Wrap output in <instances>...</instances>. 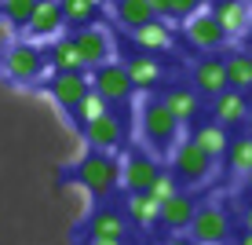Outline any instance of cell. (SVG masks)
<instances>
[{
  "label": "cell",
  "mask_w": 252,
  "mask_h": 245,
  "mask_svg": "<svg viewBox=\"0 0 252 245\" xmlns=\"http://www.w3.org/2000/svg\"><path fill=\"white\" fill-rule=\"evenodd\" d=\"M73 176H77V183H81L95 201H99V205H106V201L117 194V187H121V161L114 154L92 150V154H84L81 161H77Z\"/></svg>",
  "instance_id": "cell-1"
},
{
  "label": "cell",
  "mask_w": 252,
  "mask_h": 245,
  "mask_svg": "<svg viewBox=\"0 0 252 245\" xmlns=\"http://www.w3.org/2000/svg\"><path fill=\"white\" fill-rule=\"evenodd\" d=\"M0 73L11 84H37L48 73V51L33 40H11L0 51Z\"/></svg>",
  "instance_id": "cell-2"
},
{
  "label": "cell",
  "mask_w": 252,
  "mask_h": 245,
  "mask_svg": "<svg viewBox=\"0 0 252 245\" xmlns=\"http://www.w3.org/2000/svg\"><path fill=\"white\" fill-rule=\"evenodd\" d=\"M139 128H143V139H146V143H150L158 154L172 150V146L179 143V132H183V125L172 117V110L164 106L161 99L143 103V117H139Z\"/></svg>",
  "instance_id": "cell-3"
},
{
  "label": "cell",
  "mask_w": 252,
  "mask_h": 245,
  "mask_svg": "<svg viewBox=\"0 0 252 245\" xmlns=\"http://www.w3.org/2000/svg\"><path fill=\"white\" fill-rule=\"evenodd\" d=\"M212 165L216 161L194 139H179V143L172 146V176L179 179V187H197V183H205L208 172H212Z\"/></svg>",
  "instance_id": "cell-4"
},
{
  "label": "cell",
  "mask_w": 252,
  "mask_h": 245,
  "mask_svg": "<svg viewBox=\"0 0 252 245\" xmlns=\"http://www.w3.org/2000/svg\"><path fill=\"white\" fill-rule=\"evenodd\" d=\"M190 242L194 245H227L230 238V216L220 205H197L194 223H190Z\"/></svg>",
  "instance_id": "cell-5"
},
{
  "label": "cell",
  "mask_w": 252,
  "mask_h": 245,
  "mask_svg": "<svg viewBox=\"0 0 252 245\" xmlns=\"http://www.w3.org/2000/svg\"><path fill=\"white\" fill-rule=\"evenodd\" d=\"M88 77H92V92H99L110 106H114V103H128V99H132V92H135V84H132V77H128L125 63L95 66Z\"/></svg>",
  "instance_id": "cell-6"
},
{
  "label": "cell",
  "mask_w": 252,
  "mask_h": 245,
  "mask_svg": "<svg viewBox=\"0 0 252 245\" xmlns=\"http://www.w3.org/2000/svg\"><path fill=\"white\" fill-rule=\"evenodd\" d=\"M69 40L77 44V55H81L84 70H95V66H106L114 63V44H110V33L102 26H84V30H73Z\"/></svg>",
  "instance_id": "cell-7"
},
{
  "label": "cell",
  "mask_w": 252,
  "mask_h": 245,
  "mask_svg": "<svg viewBox=\"0 0 252 245\" xmlns=\"http://www.w3.org/2000/svg\"><path fill=\"white\" fill-rule=\"evenodd\" d=\"M84 234H88V242H125L128 220L114 205H95L92 216L84 220Z\"/></svg>",
  "instance_id": "cell-8"
},
{
  "label": "cell",
  "mask_w": 252,
  "mask_h": 245,
  "mask_svg": "<svg viewBox=\"0 0 252 245\" xmlns=\"http://www.w3.org/2000/svg\"><path fill=\"white\" fill-rule=\"evenodd\" d=\"M183 30H187V40L194 48H201V51H220V48H227V40H230L227 33H223V26L216 22L212 11H194L183 22Z\"/></svg>",
  "instance_id": "cell-9"
},
{
  "label": "cell",
  "mask_w": 252,
  "mask_h": 245,
  "mask_svg": "<svg viewBox=\"0 0 252 245\" xmlns=\"http://www.w3.org/2000/svg\"><path fill=\"white\" fill-rule=\"evenodd\" d=\"M48 92H51V99H55L66 113H73L77 103L92 92V77H88V70H77V73H51Z\"/></svg>",
  "instance_id": "cell-10"
},
{
  "label": "cell",
  "mask_w": 252,
  "mask_h": 245,
  "mask_svg": "<svg viewBox=\"0 0 252 245\" xmlns=\"http://www.w3.org/2000/svg\"><path fill=\"white\" fill-rule=\"evenodd\" d=\"M84 139H88L92 150H102V154H114L121 143H125V125L114 110H106L102 117H95L84 125Z\"/></svg>",
  "instance_id": "cell-11"
},
{
  "label": "cell",
  "mask_w": 252,
  "mask_h": 245,
  "mask_svg": "<svg viewBox=\"0 0 252 245\" xmlns=\"http://www.w3.org/2000/svg\"><path fill=\"white\" fill-rule=\"evenodd\" d=\"M158 172H161V165L154 154H128L121 161V187L125 190H150Z\"/></svg>",
  "instance_id": "cell-12"
},
{
  "label": "cell",
  "mask_w": 252,
  "mask_h": 245,
  "mask_svg": "<svg viewBox=\"0 0 252 245\" xmlns=\"http://www.w3.org/2000/svg\"><path fill=\"white\" fill-rule=\"evenodd\" d=\"M63 7H59V0H40L37 7H33V19L26 22V33H30V40H55L59 33H63Z\"/></svg>",
  "instance_id": "cell-13"
},
{
  "label": "cell",
  "mask_w": 252,
  "mask_h": 245,
  "mask_svg": "<svg viewBox=\"0 0 252 245\" xmlns=\"http://www.w3.org/2000/svg\"><path fill=\"white\" fill-rule=\"evenodd\" d=\"M194 212H197V201L194 194H187V190H179L176 198H168L161 205V223L168 234H187L190 231V223H194Z\"/></svg>",
  "instance_id": "cell-14"
},
{
  "label": "cell",
  "mask_w": 252,
  "mask_h": 245,
  "mask_svg": "<svg viewBox=\"0 0 252 245\" xmlns=\"http://www.w3.org/2000/svg\"><path fill=\"white\" fill-rule=\"evenodd\" d=\"M125 220L135 223L139 231H150V227L161 223V205L146 190H128L125 194Z\"/></svg>",
  "instance_id": "cell-15"
},
{
  "label": "cell",
  "mask_w": 252,
  "mask_h": 245,
  "mask_svg": "<svg viewBox=\"0 0 252 245\" xmlns=\"http://www.w3.org/2000/svg\"><path fill=\"white\" fill-rule=\"evenodd\" d=\"M245 117H249V99H245V92H220L212 99V121L216 125H223V128H234V125H245Z\"/></svg>",
  "instance_id": "cell-16"
},
{
  "label": "cell",
  "mask_w": 252,
  "mask_h": 245,
  "mask_svg": "<svg viewBox=\"0 0 252 245\" xmlns=\"http://www.w3.org/2000/svg\"><path fill=\"white\" fill-rule=\"evenodd\" d=\"M212 15H216V22L223 26L227 37H241V33L252 26V11H249L245 0H216Z\"/></svg>",
  "instance_id": "cell-17"
},
{
  "label": "cell",
  "mask_w": 252,
  "mask_h": 245,
  "mask_svg": "<svg viewBox=\"0 0 252 245\" xmlns=\"http://www.w3.org/2000/svg\"><path fill=\"white\" fill-rule=\"evenodd\" d=\"M161 103L172 110V117L179 121V125H194L197 113H201V95L194 88H183V84H176V88H168L161 95Z\"/></svg>",
  "instance_id": "cell-18"
},
{
  "label": "cell",
  "mask_w": 252,
  "mask_h": 245,
  "mask_svg": "<svg viewBox=\"0 0 252 245\" xmlns=\"http://www.w3.org/2000/svg\"><path fill=\"white\" fill-rule=\"evenodd\" d=\"M194 88L212 95V99L220 92H227V66H223V59H201V63H194Z\"/></svg>",
  "instance_id": "cell-19"
},
{
  "label": "cell",
  "mask_w": 252,
  "mask_h": 245,
  "mask_svg": "<svg viewBox=\"0 0 252 245\" xmlns=\"http://www.w3.org/2000/svg\"><path fill=\"white\" fill-rule=\"evenodd\" d=\"M132 44L143 51V55H158V51H168L172 48V30L164 26L161 19L139 26V30H132Z\"/></svg>",
  "instance_id": "cell-20"
},
{
  "label": "cell",
  "mask_w": 252,
  "mask_h": 245,
  "mask_svg": "<svg viewBox=\"0 0 252 245\" xmlns=\"http://www.w3.org/2000/svg\"><path fill=\"white\" fill-rule=\"evenodd\" d=\"M125 70H128V77H132L135 92H146V88H154V84L161 81V73H164L158 59H154V55H143V51H135V55H128Z\"/></svg>",
  "instance_id": "cell-21"
},
{
  "label": "cell",
  "mask_w": 252,
  "mask_h": 245,
  "mask_svg": "<svg viewBox=\"0 0 252 245\" xmlns=\"http://www.w3.org/2000/svg\"><path fill=\"white\" fill-rule=\"evenodd\" d=\"M190 139H194V143L201 146V150H205L208 157H212V161H216V157H227V146H230V132H227L223 125H216V121H205V125H197V128H194V136H190Z\"/></svg>",
  "instance_id": "cell-22"
},
{
  "label": "cell",
  "mask_w": 252,
  "mask_h": 245,
  "mask_svg": "<svg viewBox=\"0 0 252 245\" xmlns=\"http://www.w3.org/2000/svg\"><path fill=\"white\" fill-rule=\"evenodd\" d=\"M48 70L51 73H77V70H84L81 55H77V44L69 37H55V44L48 48Z\"/></svg>",
  "instance_id": "cell-23"
},
{
  "label": "cell",
  "mask_w": 252,
  "mask_h": 245,
  "mask_svg": "<svg viewBox=\"0 0 252 245\" xmlns=\"http://www.w3.org/2000/svg\"><path fill=\"white\" fill-rule=\"evenodd\" d=\"M223 66H227V88H234V92L252 88V55L234 51L230 59H223Z\"/></svg>",
  "instance_id": "cell-24"
},
{
  "label": "cell",
  "mask_w": 252,
  "mask_h": 245,
  "mask_svg": "<svg viewBox=\"0 0 252 245\" xmlns=\"http://www.w3.org/2000/svg\"><path fill=\"white\" fill-rule=\"evenodd\" d=\"M114 15H117V22L125 26L128 33L139 30V26H146V22H154V11H150L146 0H117Z\"/></svg>",
  "instance_id": "cell-25"
},
{
  "label": "cell",
  "mask_w": 252,
  "mask_h": 245,
  "mask_svg": "<svg viewBox=\"0 0 252 245\" xmlns=\"http://www.w3.org/2000/svg\"><path fill=\"white\" fill-rule=\"evenodd\" d=\"M227 165H230V172H238V176H249V172H252V136L230 139V146H227Z\"/></svg>",
  "instance_id": "cell-26"
},
{
  "label": "cell",
  "mask_w": 252,
  "mask_h": 245,
  "mask_svg": "<svg viewBox=\"0 0 252 245\" xmlns=\"http://www.w3.org/2000/svg\"><path fill=\"white\" fill-rule=\"evenodd\" d=\"M59 7H63V19H66V26H73V30L95 26V11H99V7L88 4V0H59Z\"/></svg>",
  "instance_id": "cell-27"
},
{
  "label": "cell",
  "mask_w": 252,
  "mask_h": 245,
  "mask_svg": "<svg viewBox=\"0 0 252 245\" xmlns=\"http://www.w3.org/2000/svg\"><path fill=\"white\" fill-rule=\"evenodd\" d=\"M33 7L37 0H0V19L15 30H26V22L33 19Z\"/></svg>",
  "instance_id": "cell-28"
},
{
  "label": "cell",
  "mask_w": 252,
  "mask_h": 245,
  "mask_svg": "<svg viewBox=\"0 0 252 245\" xmlns=\"http://www.w3.org/2000/svg\"><path fill=\"white\" fill-rule=\"evenodd\" d=\"M106 110H110V103L102 99L99 92H88V95H84L81 103H77V110L69 113V117H73V121H81V125H88V121L102 117V113H106Z\"/></svg>",
  "instance_id": "cell-29"
},
{
  "label": "cell",
  "mask_w": 252,
  "mask_h": 245,
  "mask_svg": "<svg viewBox=\"0 0 252 245\" xmlns=\"http://www.w3.org/2000/svg\"><path fill=\"white\" fill-rule=\"evenodd\" d=\"M179 190H183V187H179V179L172 176V169H161V172H158V179L150 183V190H146V194L158 201V205H164V201H168V198H176Z\"/></svg>",
  "instance_id": "cell-30"
},
{
  "label": "cell",
  "mask_w": 252,
  "mask_h": 245,
  "mask_svg": "<svg viewBox=\"0 0 252 245\" xmlns=\"http://www.w3.org/2000/svg\"><path fill=\"white\" fill-rule=\"evenodd\" d=\"M194 11H201V4H197V0H172V19H190V15Z\"/></svg>",
  "instance_id": "cell-31"
},
{
  "label": "cell",
  "mask_w": 252,
  "mask_h": 245,
  "mask_svg": "<svg viewBox=\"0 0 252 245\" xmlns=\"http://www.w3.org/2000/svg\"><path fill=\"white\" fill-rule=\"evenodd\" d=\"M146 4H150V11H154V19H168L172 15V0H146Z\"/></svg>",
  "instance_id": "cell-32"
},
{
  "label": "cell",
  "mask_w": 252,
  "mask_h": 245,
  "mask_svg": "<svg viewBox=\"0 0 252 245\" xmlns=\"http://www.w3.org/2000/svg\"><path fill=\"white\" fill-rule=\"evenodd\" d=\"M161 245H194V242H190V234H168Z\"/></svg>",
  "instance_id": "cell-33"
},
{
  "label": "cell",
  "mask_w": 252,
  "mask_h": 245,
  "mask_svg": "<svg viewBox=\"0 0 252 245\" xmlns=\"http://www.w3.org/2000/svg\"><path fill=\"white\" fill-rule=\"evenodd\" d=\"M241 227H245V231H252V201L241 209Z\"/></svg>",
  "instance_id": "cell-34"
},
{
  "label": "cell",
  "mask_w": 252,
  "mask_h": 245,
  "mask_svg": "<svg viewBox=\"0 0 252 245\" xmlns=\"http://www.w3.org/2000/svg\"><path fill=\"white\" fill-rule=\"evenodd\" d=\"M234 245H252V231H241V234H238V242H234Z\"/></svg>",
  "instance_id": "cell-35"
},
{
  "label": "cell",
  "mask_w": 252,
  "mask_h": 245,
  "mask_svg": "<svg viewBox=\"0 0 252 245\" xmlns=\"http://www.w3.org/2000/svg\"><path fill=\"white\" fill-rule=\"evenodd\" d=\"M88 245H125V242H88Z\"/></svg>",
  "instance_id": "cell-36"
},
{
  "label": "cell",
  "mask_w": 252,
  "mask_h": 245,
  "mask_svg": "<svg viewBox=\"0 0 252 245\" xmlns=\"http://www.w3.org/2000/svg\"><path fill=\"white\" fill-rule=\"evenodd\" d=\"M88 4H95V7H99V4H106V0H88Z\"/></svg>",
  "instance_id": "cell-37"
},
{
  "label": "cell",
  "mask_w": 252,
  "mask_h": 245,
  "mask_svg": "<svg viewBox=\"0 0 252 245\" xmlns=\"http://www.w3.org/2000/svg\"><path fill=\"white\" fill-rule=\"evenodd\" d=\"M197 4H201V7H205V4H216V0H197Z\"/></svg>",
  "instance_id": "cell-38"
},
{
  "label": "cell",
  "mask_w": 252,
  "mask_h": 245,
  "mask_svg": "<svg viewBox=\"0 0 252 245\" xmlns=\"http://www.w3.org/2000/svg\"><path fill=\"white\" fill-rule=\"evenodd\" d=\"M245 179H249V190H252V172H249V176H245Z\"/></svg>",
  "instance_id": "cell-39"
},
{
  "label": "cell",
  "mask_w": 252,
  "mask_h": 245,
  "mask_svg": "<svg viewBox=\"0 0 252 245\" xmlns=\"http://www.w3.org/2000/svg\"><path fill=\"white\" fill-rule=\"evenodd\" d=\"M245 4H249V11H252V0H245Z\"/></svg>",
  "instance_id": "cell-40"
},
{
  "label": "cell",
  "mask_w": 252,
  "mask_h": 245,
  "mask_svg": "<svg viewBox=\"0 0 252 245\" xmlns=\"http://www.w3.org/2000/svg\"><path fill=\"white\" fill-rule=\"evenodd\" d=\"M37 4H40V0H37Z\"/></svg>",
  "instance_id": "cell-41"
}]
</instances>
